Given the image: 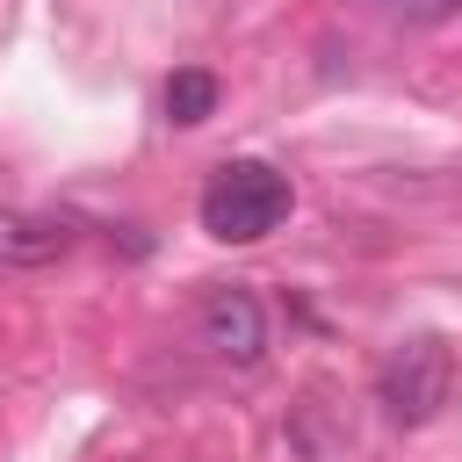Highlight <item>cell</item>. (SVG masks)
<instances>
[{"instance_id": "cell-1", "label": "cell", "mask_w": 462, "mask_h": 462, "mask_svg": "<svg viewBox=\"0 0 462 462\" xmlns=\"http://www.w3.org/2000/svg\"><path fill=\"white\" fill-rule=\"evenodd\" d=\"M289 173H274L267 159H224L209 180H202V202H195V217H202V231L217 238V245H260L267 231H282V217H289Z\"/></svg>"}, {"instance_id": "cell-2", "label": "cell", "mask_w": 462, "mask_h": 462, "mask_svg": "<svg viewBox=\"0 0 462 462\" xmlns=\"http://www.w3.org/2000/svg\"><path fill=\"white\" fill-rule=\"evenodd\" d=\"M448 390H455V354H448L440 332L397 339L390 361L375 368V404H383L390 426H426V419H440Z\"/></svg>"}, {"instance_id": "cell-3", "label": "cell", "mask_w": 462, "mask_h": 462, "mask_svg": "<svg viewBox=\"0 0 462 462\" xmlns=\"http://www.w3.org/2000/svg\"><path fill=\"white\" fill-rule=\"evenodd\" d=\"M195 339H202L217 361L253 368V361L267 354V310H260V296H253L245 282H217V289L202 296V310H195Z\"/></svg>"}, {"instance_id": "cell-4", "label": "cell", "mask_w": 462, "mask_h": 462, "mask_svg": "<svg viewBox=\"0 0 462 462\" xmlns=\"http://www.w3.org/2000/svg\"><path fill=\"white\" fill-rule=\"evenodd\" d=\"M72 245V224L65 217H36V209H0V260L14 267H43Z\"/></svg>"}, {"instance_id": "cell-5", "label": "cell", "mask_w": 462, "mask_h": 462, "mask_svg": "<svg viewBox=\"0 0 462 462\" xmlns=\"http://www.w3.org/2000/svg\"><path fill=\"white\" fill-rule=\"evenodd\" d=\"M166 123H180V130H195V123H209L217 116V72H202V65H180L173 79H166Z\"/></svg>"}, {"instance_id": "cell-6", "label": "cell", "mask_w": 462, "mask_h": 462, "mask_svg": "<svg viewBox=\"0 0 462 462\" xmlns=\"http://www.w3.org/2000/svg\"><path fill=\"white\" fill-rule=\"evenodd\" d=\"M404 7V0H397ZM411 7H426V14H440V7H455V0H411Z\"/></svg>"}]
</instances>
